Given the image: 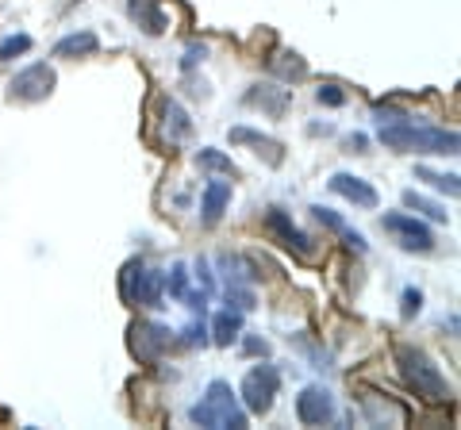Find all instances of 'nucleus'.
<instances>
[{
  "label": "nucleus",
  "mask_w": 461,
  "mask_h": 430,
  "mask_svg": "<svg viewBox=\"0 0 461 430\" xmlns=\"http://www.w3.org/2000/svg\"><path fill=\"white\" fill-rule=\"evenodd\" d=\"M365 415L373 423H392V426L408 423V411H403L400 403H388L385 396H377V392H365Z\"/></svg>",
  "instance_id": "obj_15"
},
{
  "label": "nucleus",
  "mask_w": 461,
  "mask_h": 430,
  "mask_svg": "<svg viewBox=\"0 0 461 430\" xmlns=\"http://www.w3.org/2000/svg\"><path fill=\"white\" fill-rule=\"evenodd\" d=\"M419 304H423V293L419 288H408V293H403V316H415Z\"/></svg>",
  "instance_id": "obj_27"
},
{
  "label": "nucleus",
  "mask_w": 461,
  "mask_h": 430,
  "mask_svg": "<svg viewBox=\"0 0 461 430\" xmlns=\"http://www.w3.org/2000/svg\"><path fill=\"white\" fill-rule=\"evenodd\" d=\"M161 131H166V146H169V150L177 146L184 135H189V115L181 112V104L161 100Z\"/></svg>",
  "instance_id": "obj_14"
},
{
  "label": "nucleus",
  "mask_w": 461,
  "mask_h": 430,
  "mask_svg": "<svg viewBox=\"0 0 461 430\" xmlns=\"http://www.w3.org/2000/svg\"><path fill=\"white\" fill-rule=\"evenodd\" d=\"M265 231H270V235L281 242L285 250H293V258H300V262H316L319 258L316 238L304 235L300 227H293V219H288L281 207H270V212H265Z\"/></svg>",
  "instance_id": "obj_4"
},
{
  "label": "nucleus",
  "mask_w": 461,
  "mask_h": 430,
  "mask_svg": "<svg viewBox=\"0 0 461 430\" xmlns=\"http://www.w3.org/2000/svg\"><path fill=\"white\" fill-rule=\"evenodd\" d=\"M281 388V373L273 365H258L242 377V403L254 411V415H265L273 408V396Z\"/></svg>",
  "instance_id": "obj_5"
},
{
  "label": "nucleus",
  "mask_w": 461,
  "mask_h": 430,
  "mask_svg": "<svg viewBox=\"0 0 461 430\" xmlns=\"http://www.w3.org/2000/svg\"><path fill=\"white\" fill-rule=\"evenodd\" d=\"M238 331H242V311H219L215 323H212V334H215V346H230L238 339Z\"/></svg>",
  "instance_id": "obj_19"
},
{
  "label": "nucleus",
  "mask_w": 461,
  "mask_h": 430,
  "mask_svg": "<svg viewBox=\"0 0 461 430\" xmlns=\"http://www.w3.org/2000/svg\"><path fill=\"white\" fill-rule=\"evenodd\" d=\"M31 51V35H12V39L0 43V62H12V58Z\"/></svg>",
  "instance_id": "obj_24"
},
{
  "label": "nucleus",
  "mask_w": 461,
  "mask_h": 430,
  "mask_svg": "<svg viewBox=\"0 0 461 430\" xmlns=\"http://www.w3.org/2000/svg\"><path fill=\"white\" fill-rule=\"evenodd\" d=\"M100 51V39L92 31H77V35H66L62 43L54 46V58H85V54H97Z\"/></svg>",
  "instance_id": "obj_17"
},
{
  "label": "nucleus",
  "mask_w": 461,
  "mask_h": 430,
  "mask_svg": "<svg viewBox=\"0 0 461 430\" xmlns=\"http://www.w3.org/2000/svg\"><path fill=\"white\" fill-rule=\"evenodd\" d=\"M331 189L339 192V196H346L350 204H357V207H377L380 204V196H377L373 184H365L362 177H350V173H334Z\"/></svg>",
  "instance_id": "obj_11"
},
{
  "label": "nucleus",
  "mask_w": 461,
  "mask_h": 430,
  "mask_svg": "<svg viewBox=\"0 0 461 430\" xmlns=\"http://www.w3.org/2000/svg\"><path fill=\"white\" fill-rule=\"evenodd\" d=\"M415 177L419 181H426L431 184V189H438V192H446V196H457V177L454 173H431V169H415Z\"/></svg>",
  "instance_id": "obj_21"
},
{
  "label": "nucleus",
  "mask_w": 461,
  "mask_h": 430,
  "mask_svg": "<svg viewBox=\"0 0 461 430\" xmlns=\"http://www.w3.org/2000/svg\"><path fill=\"white\" fill-rule=\"evenodd\" d=\"M131 16H135V23L146 35H161V31H166V16H161V8L154 4V0H131Z\"/></svg>",
  "instance_id": "obj_18"
},
{
  "label": "nucleus",
  "mask_w": 461,
  "mask_h": 430,
  "mask_svg": "<svg viewBox=\"0 0 461 430\" xmlns=\"http://www.w3.org/2000/svg\"><path fill=\"white\" fill-rule=\"evenodd\" d=\"M316 100H319V104H327V108H342V104H346V92H342L339 85H319Z\"/></svg>",
  "instance_id": "obj_25"
},
{
  "label": "nucleus",
  "mask_w": 461,
  "mask_h": 430,
  "mask_svg": "<svg viewBox=\"0 0 461 430\" xmlns=\"http://www.w3.org/2000/svg\"><path fill=\"white\" fill-rule=\"evenodd\" d=\"M169 331L158 327V323H138V327H131V354L138 357V362L154 365L161 354L169 350Z\"/></svg>",
  "instance_id": "obj_9"
},
{
  "label": "nucleus",
  "mask_w": 461,
  "mask_h": 430,
  "mask_svg": "<svg viewBox=\"0 0 461 430\" xmlns=\"http://www.w3.org/2000/svg\"><path fill=\"white\" fill-rule=\"evenodd\" d=\"M227 200H230V184H227V181H207V189H204V204H200L204 223H219V215H223Z\"/></svg>",
  "instance_id": "obj_16"
},
{
  "label": "nucleus",
  "mask_w": 461,
  "mask_h": 430,
  "mask_svg": "<svg viewBox=\"0 0 461 430\" xmlns=\"http://www.w3.org/2000/svg\"><path fill=\"white\" fill-rule=\"evenodd\" d=\"M380 227H385L388 235L396 238L403 250H415V254H431V250H434V235H431V227H423L415 215L392 212V215L380 219Z\"/></svg>",
  "instance_id": "obj_8"
},
{
  "label": "nucleus",
  "mask_w": 461,
  "mask_h": 430,
  "mask_svg": "<svg viewBox=\"0 0 461 430\" xmlns=\"http://www.w3.org/2000/svg\"><path fill=\"white\" fill-rule=\"evenodd\" d=\"M346 146H350V150H357V154H362V150H365V135H350V138H346Z\"/></svg>",
  "instance_id": "obj_29"
},
{
  "label": "nucleus",
  "mask_w": 461,
  "mask_h": 430,
  "mask_svg": "<svg viewBox=\"0 0 461 430\" xmlns=\"http://www.w3.org/2000/svg\"><path fill=\"white\" fill-rule=\"evenodd\" d=\"M196 166H200V169H212V173H227V177H235V166H230V158H223L219 150H200V154H196Z\"/></svg>",
  "instance_id": "obj_22"
},
{
  "label": "nucleus",
  "mask_w": 461,
  "mask_h": 430,
  "mask_svg": "<svg viewBox=\"0 0 461 430\" xmlns=\"http://www.w3.org/2000/svg\"><path fill=\"white\" fill-rule=\"evenodd\" d=\"M296 419L304 423V426H323V423H331V419H334V400H331V392L319 388V385L304 388V392L296 396Z\"/></svg>",
  "instance_id": "obj_10"
},
{
  "label": "nucleus",
  "mask_w": 461,
  "mask_h": 430,
  "mask_svg": "<svg viewBox=\"0 0 461 430\" xmlns=\"http://www.w3.org/2000/svg\"><path fill=\"white\" fill-rule=\"evenodd\" d=\"M380 143L388 150H419V154H457V135L442 131V127H408V123H380Z\"/></svg>",
  "instance_id": "obj_2"
},
{
  "label": "nucleus",
  "mask_w": 461,
  "mask_h": 430,
  "mask_svg": "<svg viewBox=\"0 0 461 430\" xmlns=\"http://www.w3.org/2000/svg\"><path fill=\"white\" fill-rule=\"evenodd\" d=\"M189 415H192V423H200V426H246V415L238 411L235 392H230V385H223V380H215V385L207 388L204 403H196Z\"/></svg>",
  "instance_id": "obj_3"
},
{
  "label": "nucleus",
  "mask_w": 461,
  "mask_h": 430,
  "mask_svg": "<svg viewBox=\"0 0 461 430\" xmlns=\"http://www.w3.org/2000/svg\"><path fill=\"white\" fill-rule=\"evenodd\" d=\"M403 204L415 207V212H423V215H431V219H438V223L446 219V207L434 204V200H426V196H419V192H403Z\"/></svg>",
  "instance_id": "obj_23"
},
{
  "label": "nucleus",
  "mask_w": 461,
  "mask_h": 430,
  "mask_svg": "<svg viewBox=\"0 0 461 430\" xmlns=\"http://www.w3.org/2000/svg\"><path fill=\"white\" fill-rule=\"evenodd\" d=\"M230 143H250L254 154L265 158L270 166H281L285 161V146L273 143V138H265V135H258V131H250V127H235V131H230Z\"/></svg>",
  "instance_id": "obj_12"
},
{
  "label": "nucleus",
  "mask_w": 461,
  "mask_h": 430,
  "mask_svg": "<svg viewBox=\"0 0 461 430\" xmlns=\"http://www.w3.org/2000/svg\"><path fill=\"white\" fill-rule=\"evenodd\" d=\"M54 69L46 66V62H35L27 66L23 74L12 77V85H8V100H16V104H39L51 97V89H54Z\"/></svg>",
  "instance_id": "obj_6"
},
{
  "label": "nucleus",
  "mask_w": 461,
  "mask_h": 430,
  "mask_svg": "<svg viewBox=\"0 0 461 430\" xmlns=\"http://www.w3.org/2000/svg\"><path fill=\"white\" fill-rule=\"evenodd\" d=\"M246 354H270V342H262V339H246Z\"/></svg>",
  "instance_id": "obj_28"
},
{
  "label": "nucleus",
  "mask_w": 461,
  "mask_h": 430,
  "mask_svg": "<svg viewBox=\"0 0 461 430\" xmlns=\"http://www.w3.org/2000/svg\"><path fill=\"white\" fill-rule=\"evenodd\" d=\"M270 69L285 81H304L308 77V62L300 54H277V58H270Z\"/></svg>",
  "instance_id": "obj_20"
},
{
  "label": "nucleus",
  "mask_w": 461,
  "mask_h": 430,
  "mask_svg": "<svg viewBox=\"0 0 461 430\" xmlns=\"http://www.w3.org/2000/svg\"><path fill=\"white\" fill-rule=\"evenodd\" d=\"M396 365H400L403 385H408L419 400H426V403H446L449 400L446 377L438 373V365L423 350H415V346H400V350H396Z\"/></svg>",
  "instance_id": "obj_1"
},
{
  "label": "nucleus",
  "mask_w": 461,
  "mask_h": 430,
  "mask_svg": "<svg viewBox=\"0 0 461 430\" xmlns=\"http://www.w3.org/2000/svg\"><path fill=\"white\" fill-rule=\"evenodd\" d=\"M311 212H316V219H319V223H323V227H331L334 235H342V231H346V223H342V219L331 212V207H311Z\"/></svg>",
  "instance_id": "obj_26"
},
{
  "label": "nucleus",
  "mask_w": 461,
  "mask_h": 430,
  "mask_svg": "<svg viewBox=\"0 0 461 430\" xmlns=\"http://www.w3.org/2000/svg\"><path fill=\"white\" fill-rule=\"evenodd\" d=\"M246 104H250V108L270 112V115H285V108L293 104V92H288V89H273V85H254L246 92Z\"/></svg>",
  "instance_id": "obj_13"
},
{
  "label": "nucleus",
  "mask_w": 461,
  "mask_h": 430,
  "mask_svg": "<svg viewBox=\"0 0 461 430\" xmlns=\"http://www.w3.org/2000/svg\"><path fill=\"white\" fill-rule=\"evenodd\" d=\"M161 288L166 277L158 270H143V265H127L123 273V300H131L138 308H158L161 304Z\"/></svg>",
  "instance_id": "obj_7"
}]
</instances>
